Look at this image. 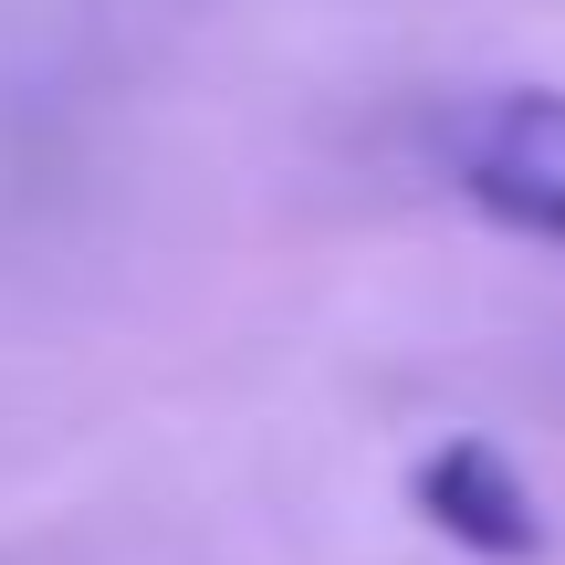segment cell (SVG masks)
<instances>
[{"label":"cell","mask_w":565,"mask_h":565,"mask_svg":"<svg viewBox=\"0 0 565 565\" xmlns=\"http://www.w3.org/2000/svg\"><path fill=\"white\" fill-rule=\"evenodd\" d=\"M408 503H419L429 534H450V545L482 555V565H545V545H555L534 482L503 461V440H482V429H450L440 450H419Z\"/></svg>","instance_id":"obj_2"},{"label":"cell","mask_w":565,"mask_h":565,"mask_svg":"<svg viewBox=\"0 0 565 565\" xmlns=\"http://www.w3.org/2000/svg\"><path fill=\"white\" fill-rule=\"evenodd\" d=\"M450 179L482 221L565 252V95L555 84H503L450 126Z\"/></svg>","instance_id":"obj_1"}]
</instances>
